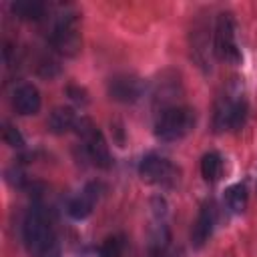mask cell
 I'll return each instance as SVG.
<instances>
[{"label":"cell","mask_w":257,"mask_h":257,"mask_svg":"<svg viewBox=\"0 0 257 257\" xmlns=\"http://www.w3.org/2000/svg\"><path fill=\"white\" fill-rule=\"evenodd\" d=\"M197 122V114L193 108L183 104L163 106L155 120V135L161 141H179L187 137Z\"/></svg>","instance_id":"6da1fadb"},{"label":"cell","mask_w":257,"mask_h":257,"mask_svg":"<svg viewBox=\"0 0 257 257\" xmlns=\"http://www.w3.org/2000/svg\"><path fill=\"white\" fill-rule=\"evenodd\" d=\"M22 239H24V245H26L28 253L34 255V257H42L44 253L54 249L52 227H50L42 209L34 207V209L28 211V215L24 219V225H22Z\"/></svg>","instance_id":"7a4b0ae2"},{"label":"cell","mask_w":257,"mask_h":257,"mask_svg":"<svg viewBox=\"0 0 257 257\" xmlns=\"http://www.w3.org/2000/svg\"><path fill=\"white\" fill-rule=\"evenodd\" d=\"M52 46L64 54V56H74L80 48V32H78V18L76 12L72 10H60L56 14L52 34H50Z\"/></svg>","instance_id":"3957f363"},{"label":"cell","mask_w":257,"mask_h":257,"mask_svg":"<svg viewBox=\"0 0 257 257\" xmlns=\"http://www.w3.org/2000/svg\"><path fill=\"white\" fill-rule=\"evenodd\" d=\"M74 128H76L78 137H80L82 143H84V151H86L88 159H90L96 167H100V169H108V167L112 165V157H110L108 145H106L102 133L98 131V126H96L90 118L80 116Z\"/></svg>","instance_id":"277c9868"},{"label":"cell","mask_w":257,"mask_h":257,"mask_svg":"<svg viewBox=\"0 0 257 257\" xmlns=\"http://www.w3.org/2000/svg\"><path fill=\"white\" fill-rule=\"evenodd\" d=\"M215 54L231 64H237L241 60V48L237 42V26L231 14L223 12L217 18L215 24Z\"/></svg>","instance_id":"5b68a950"},{"label":"cell","mask_w":257,"mask_h":257,"mask_svg":"<svg viewBox=\"0 0 257 257\" xmlns=\"http://www.w3.org/2000/svg\"><path fill=\"white\" fill-rule=\"evenodd\" d=\"M247 116V104L241 94H225L215 106V128L217 131H237L243 126Z\"/></svg>","instance_id":"8992f818"},{"label":"cell","mask_w":257,"mask_h":257,"mask_svg":"<svg viewBox=\"0 0 257 257\" xmlns=\"http://www.w3.org/2000/svg\"><path fill=\"white\" fill-rule=\"evenodd\" d=\"M139 175H141V179L145 183L159 185V187H173L177 183V179H179L177 167L169 159H165L161 155H155V153L147 155L141 161Z\"/></svg>","instance_id":"52a82bcc"},{"label":"cell","mask_w":257,"mask_h":257,"mask_svg":"<svg viewBox=\"0 0 257 257\" xmlns=\"http://www.w3.org/2000/svg\"><path fill=\"white\" fill-rule=\"evenodd\" d=\"M145 94V82L135 74H118L108 80V96L116 102H135Z\"/></svg>","instance_id":"ba28073f"},{"label":"cell","mask_w":257,"mask_h":257,"mask_svg":"<svg viewBox=\"0 0 257 257\" xmlns=\"http://www.w3.org/2000/svg\"><path fill=\"white\" fill-rule=\"evenodd\" d=\"M12 106L18 114L22 116H30V114H36L40 110V92L34 84H20L14 94H12Z\"/></svg>","instance_id":"9c48e42d"},{"label":"cell","mask_w":257,"mask_h":257,"mask_svg":"<svg viewBox=\"0 0 257 257\" xmlns=\"http://www.w3.org/2000/svg\"><path fill=\"white\" fill-rule=\"evenodd\" d=\"M96 201H98V185L90 183L68 203V215L72 219H86L92 213Z\"/></svg>","instance_id":"30bf717a"},{"label":"cell","mask_w":257,"mask_h":257,"mask_svg":"<svg viewBox=\"0 0 257 257\" xmlns=\"http://www.w3.org/2000/svg\"><path fill=\"white\" fill-rule=\"evenodd\" d=\"M213 225H215V209H213V205H203V209L191 229V245L197 249L203 247L213 233Z\"/></svg>","instance_id":"8fae6325"},{"label":"cell","mask_w":257,"mask_h":257,"mask_svg":"<svg viewBox=\"0 0 257 257\" xmlns=\"http://www.w3.org/2000/svg\"><path fill=\"white\" fill-rule=\"evenodd\" d=\"M78 122L74 110L70 106H56L50 116H48V128L54 133V135H62V133H68L70 128H74Z\"/></svg>","instance_id":"7c38bea8"},{"label":"cell","mask_w":257,"mask_h":257,"mask_svg":"<svg viewBox=\"0 0 257 257\" xmlns=\"http://www.w3.org/2000/svg\"><path fill=\"white\" fill-rule=\"evenodd\" d=\"M46 6L36 0H18L12 4V12L22 20H40L44 16Z\"/></svg>","instance_id":"4fadbf2b"},{"label":"cell","mask_w":257,"mask_h":257,"mask_svg":"<svg viewBox=\"0 0 257 257\" xmlns=\"http://www.w3.org/2000/svg\"><path fill=\"white\" fill-rule=\"evenodd\" d=\"M223 173V159L219 153H207L203 159H201V175L205 181L213 183L221 177Z\"/></svg>","instance_id":"5bb4252c"},{"label":"cell","mask_w":257,"mask_h":257,"mask_svg":"<svg viewBox=\"0 0 257 257\" xmlns=\"http://www.w3.org/2000/svg\"><path fill=\"white\" fill-rule=\"evenodd\" d=\"M225 201H227V207L233 213H243L245 207H247V189H245V185L237 183V185L229 187L227 193H225Z\"/></svg>","instance_id":"9a60e30c"},{"label":"cell","mask_w":257,"mask_h":257,"mask_svg":"<svg viewBox=\"0 0 257 257\" xmlns=\"http://www.w3.org/2000/svg\"><path fill=\"white\" fill-rule=\"evenodd\" d=\"M122 249H124L122 237H108V239L104 241V245L100 247V251H102L104 257H120Z\"/></svg>","instance_id":"2e32d148"},{"label":"cell","mask_w":257,"mask_h":257,"mask_svg":"<svg viewBox=\"0 0 257 257\" xmlns=\"http://www.w3.org/2000/svg\"><path fill=\"white\" fill-rule=\"evenodd\" d=\"M4 141H6L10 147H22V145H24V141H22L20 133H18L14 126H10L8 122L4 124Z\"/></svg>","instance_id":"e0dca14e"},{"label":"cell","mask_w":257,"mask_h":257,"mask_svg":"<svg viewBox=\"0 0 257 257\" xmlns=\"http://www.w3.org/2000/svg\"><path fill=\"white\" fill-rule=\"evenodd\" d=\"M86 257H104V255H102V251H100V249H92V251H88V253H86Z\"/></svg>","instance_id":"ac0fdd59"},{"label":"cell","mask_w":257,"mask_h":257,"mask_svg":"<svg viewBox=\"0 0 257 257\" xmlns=\"http://www.w3.org/2000/svg\"><path fill=\"white\" fill-rule=\"evenodd\" d=\"M42 257H58V251H56V249H50V251H48V253H44Z\"/></svg>","instance_id":"d6986e66"}]
</instances>
